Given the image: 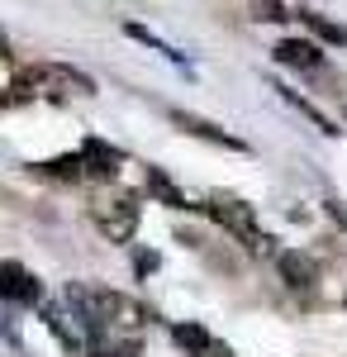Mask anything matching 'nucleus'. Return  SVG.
<instances>
[{
  "label": "nucleus",
  "mask_w": 347,
  "mask_h": 357,
  "mask_svg": "<svg viewBox=\"0 0 347 357\" xmlns=\"http://www.w3.org/2000/svg\"><path fill=\"white\" fill-rule=\"evenodd\" d=\"M20 96H53V100H67V96H95V82L86 72H72V67H33L29 77H20L15 86Z\"/></svg>",
  "instance_id": "2"
},
{
  "label": "nucleus",
  "mask_w": 347,
  "mask_h": 357,
  "mask_svg": "<svg viewBox=\"0 0 347 357\" xmlns=\"http://www.w3.org/2000/svg\"><path fill=\"white\" fill-rule=\"evenodd\" d=\"M176 343L181 348H195L200 357H229V353H219V343L205 329H195V324H176Z\"/></svg>",
  "instance_id": "9"
},
{
  "label": "nucleus",
  "mask_w": 347,
  "mask_h": 357,
  "mask_svg": "<svg viewBox=\"0 0 347 357\" xmlns=\"http://www.w3.org/2000/svg\"><path fill=\"white\" fill-rule=\"evenodd\" d=\"M205 210H210L214 224H224V229H229L233 238H242L252 252H271V238L262 234V224H257V215H252V205H242V200H233V195H214Z\"/></svg>",
  "instance_id": "3"
},
{
  "label": "nucleus",
  "mask_w": 347,
  "mask_h": 357,
  "mask_svg": "<svg viewBox=\"0 0 347 357\" xmlns=\"http://www.w3.org/2000/svg\"><path fill=\"white\" fill-rule=\"evenodd\" d=\"M62 305L77 314L91 357H138L143 324H148L143 305H134L119 291H91V286H72Z\"/></svg>",
  "instance_id": "1"
},
{
  "label": "nucleus",
  "mask_w": 347,
  "mask_h": 357,
  "mask_svg": "<svg viewBox=\"0 0 347 357\" xmlns=\"http://www.w3.org/2000/svg\"><path fill=\"white\" fill-rule=\"evenodd\" d=\"M0 296H10V301H20V305H33L43 296V286H38V276L24 272L20 262H0Z\"/></svg>",
  "instance_id": "5"
},
{
  "label": "nucleus",
  "mask_w": 347,
  "mask_h": 357,
  "mask_svg": "<svg viewBox=\"0 0 347 357\" xmlns=\"http://www.w3.org/2000/svg\"><path fill=\"white\" fill-rule=\"evenodd\" d=\"M276 262H281V276H286V281H291L295 291H300V286H309V281H314V262H309V257H300V252H281V257H276Z\"/></svg>",
  "instance_id": "10"
},
{
  "label": "nucleus",
  "mask_w": 347,
  "mask_h": 357,
  "mask_svg": "<svg viewBox=\"0 0 347 357\" xmlns=\"http://www.w3.org/2000/svg\"><path fill=\"white\" fill-rule=\"evenodd\" d=\"M114 162H119V153L105 148V143H95V138L81 148V167H91L95 176H114Z\"/></svg>",
  "instance_id": "8"
},
{
  "label": "nucleus",
  "mask_w": 347,
  "mask_h": 357,
  "mask_svg": "<svg viewBox=\"0 0 347 357\" xmlns=\"http://www.w3.org/2000/svg\"><path fill=\"white\" fill-rule=\"evenodd\" d=\"M91 220H95V229L105 234L109 243H129L138 229V205L134 200H105V205L91 210Z\"/></svg>",
  "instance_id": "4"
},
{
  "label": "nucleus",
  "mask_w": 347,
  "mask_h": 357,
  "mask_svg": "<svg viewBox=\"0 0 347 357\" xmlns=\"http://www.w3.org/2000/svg\"><path fill=\"white\" fill-rule=\"evenodd\" d=\"M148 191L162 195V205H171V210H181V205H186V195L176 191V186H171V181L162 176V172H148Z\"/></svg>",
  "instance_id": "11"
},
{
  "label": "nucleus",
  "mask_w": 347,
  "mask_h": 357,
  "mask_svg": "<svg viewBox=\"0 0 347 357\" xmlns=\"http://www.w3.org/2000/svg\"><path fill=\"white\" fill-rule=\"evenodd\" d=\"M276 62H286V67H295V72H319L323 48L309 43V38H286V43H276Z\"/></svg>",
  "instance_id": "6"
},
{
  "label": "nucleus",
  "mask_w": 347,
  "mask_h": 357,
  "mask_svg": "<svg viewBox=\"0 0 347 357\" xmlns=\"http://www.w3.org/2000/svg\"><path fill=\"white\" fill-rule=\"evenodd\" d=\"M247 5H252V20H267V24H276V20H291L281 0H247Z\"/></svg>",
  "instance_id": "12"
},
{
  "label": "nucleus",
  "mask_w": 347,
  "mask_h": 357,
  "mask_svg": "<svg viewBox=\"0 0 347 357\" xmlns=\"http://www.w3.org/2000/svg\"><path fill=\"white\" fill-rule=\"evenodd\" d=\"M171 124L186 129V134H195V138H210V143H219V148H242V138L224 134V129H214V124H205V119H195V114H186V110H171Z\"/></svg>",
  "instance_id": "7"
}]
</instances>
